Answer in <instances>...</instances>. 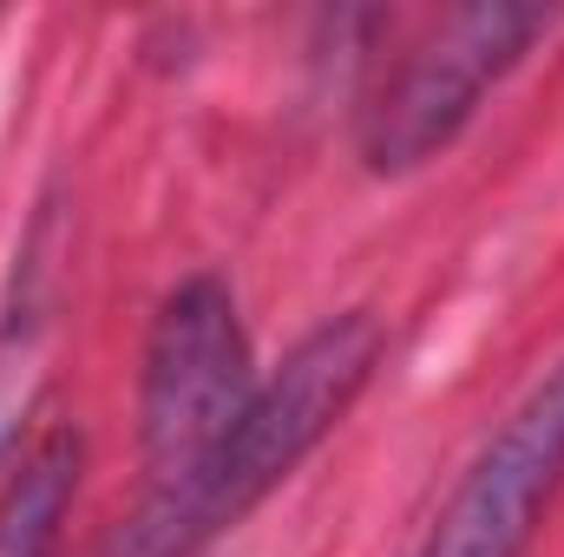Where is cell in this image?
<instances>
[{"label":"cell","instance_id":"obj_6","mask_svg":"<svg viewBox=\"0 0 564 557\" xmlns=\"http://www.w3.org/2000/svg\"><path fill=\"white\" fill-rule=\"evenodd\" d=\"M26 394H33V335L7 328V335H0V452H7L13 433H20Z\"/></svg>","mask_w":564,"mask_h":557},{"label":"cell","instance_id":"obj_4","mask_svg":"<svg viewBox=\"0 0 564 557\" xmlns=\"http://www.w3.org/2000/svg\"><path fill=\"white\" fill-rule=\"evenodd\" d=\"M564 485V361L532 387V401L499 426L446 499L421 557H519L532 545L552 492Z\"/></svg>","mask_w":564,"mask_h":557},{"label":"cell","instance_id":"obj_5","mask_svg":"<svg viewBox=\"0 0 564 557\" xmlns=\"http://www.w3.org/2000/svg\"><path fill=\"white\" fill-rule=\"evenodd\" d=\"M79 466H86V446L73 426H53L7 479L0 492V557H46L59 525H66V505L79 492Z\"/></svg>","mask_w":564,"mask_h":557},{"label":"cell","instance_id":"obj_2","mask_svg":"<svg viewBox=\"0 0 564 557\" xmlns=\"http://www.w3.org/2000/svg\"><path fill=\"white\" fill-rule=\"evenodd\" d=\"M375 361H381V321L368 308H348V315L322 321L315 335H302L276 381L257 387L243 426L230 433V446L217 452V466L204 472V485L171 518V532L158 538L151 557H191L204 538L237 525L250 505H263L282 479L328 439V426L355 407V394L368 387Z\"/></svg>","mask_w":564,"mask_h":557},{"label":"cell","instance_id":"obj_1","mask_svg":"<svg viewBox=\"0 0 564 557\" xmlns=\"http://www.w3.org/2000/svg\"><path fill=\"white\" fill-rule=\"evenodd\" d=\"M257 401V368H250V335L237 321V302L217 276L177 282L151 321L144 341V394H139V433H144V499L132 557H151L171 518L191 505L230 433L243 426Z\"/></svg>","mask_w":564,"mask_h":557},{"label":"cell","instance_id":"obj_3","mask_svg":"<svg viewBox=\"0 0 564 557\" xmlns=\"http://www.w3.org/2000/svg\"><path fill=\"white\" fill-rule=\"evenodd\" d=\"M545 26L539 7L473 0L446 13H414L401 53L381 59L368 99H361V157L375 171H414L440 144L459 139L479 92L512 73V59Z\"/></svg>","mask_w":564,"mask_h":557}]
</instances>
